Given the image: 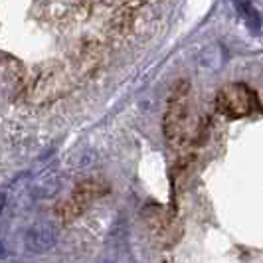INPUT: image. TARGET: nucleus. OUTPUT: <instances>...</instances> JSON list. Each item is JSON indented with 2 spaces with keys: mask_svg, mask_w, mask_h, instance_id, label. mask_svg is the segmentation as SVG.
Wrapping results in <instances>:
<instances>
[{
  "mask_svg": "<svg viewBox=\"0 0 263 263\" xmlns=\"http://www.w3.org/2000/svg\"><path fill=\"white\" fill-rule=\"evenodd\" d=\"M216 103H218V109L224 115L234 119L250 115L253 107L257 105L255 95L246 85H228V87H224L218 95Z\"/></svg>",
  "mask_w": 263,
  "mask_h": 263,
  "instance_id": "obj_1",
  "label": "nucleus"
},
{
  "mask_svg": "<svg viewBox=\"0 0 263 263\" xmlns=\"http://www.w3.org/2000/svg\"><path fill=\"white\" fill-rule=\"evenodd\" d=\"M2 255H4V251H2V243H0V257H2Z\"/></svg>",
  "mask_w": 263,
  "mask_h": 263,
  "instance_id": "obj_5",
  "label": "nucleus"
},
{
  "mask_svg": "<svg viewBox=\"0 0 263 263\" xmlns=\"http://www.w3.org/2000/svg\"><path fill=\"white\" fill-rule=\"evenodd\" d=\"M239 8H241V14L246 16L248 26H251L255 32H257V30H259V16H257V12L253 10V6L248 4V2H241V4H239Z\"/></svg>",
  "mask_w": 263,
  "mask_h": 263,
  "instance_id": "obj_4",
  "label": "nucleus"
},
{
  "mask_svg": "<svg viewBox=\"0 0 263 263\" xmlns=\"http://www.w3.org/2000/svg\"><path fill=\"white\" fill-rule=\"evenodd\" d=\"M184 127V99L182 95H174L168 107V115H166V135L168 139H176V135L182 131Z\"/></svg>",
  "mask_w": 263,
  "mask_h": 263,
  "instance_id": "obj_3",
  "label": "nucleus"
},
{
  "mask_svg": "<svg viewBox=\"0 0 263 263\" xmlns=\"http://www.w3.org/2000/svg\"><path fill=\"white\" fill-rule=\"evenodd\" d=\"M26 248L34 253H44V251H50L55 246V230L48 224H38L34 228L28 230L26 237Z\"/></svg>",
  "mask_w": 263,
  "mask_h": 263,
  "instance_id": "obj_2",
  "label": "nucleus"
}]
</instances>
